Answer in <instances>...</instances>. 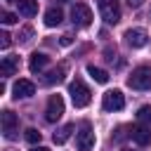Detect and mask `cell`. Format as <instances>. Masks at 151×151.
Masks as SVG:
<instances>
[{
    "label": "cell",
    "mask_w": 151,
    "mask_h": 151,
    "mask_svg": "<svg viewBox=\"0 0 151 151\" xmlns=\"http://www.w3.org/2000/svg\"><path fill=\"white\" fill-rule=\"evenodd\" d=\"M68 94H71V101H73L76 109H85V106L90 104V99H92L90 87H87L83 80H78V78L68 83Z\"/></svg>",
    "instance_id": "1"
},
{
    "label": "cell",
    "mask_w": 151,
    "mask_h": 151,
    "mask_svg": "<svg viewBox=\"0 0 151 151\" xmlns=\"http://www.w3.org/2000/svg\"><path fill=\"white\" fill-rule=\"evenodd\" d=\"M127 85L132 90H149L151 87V66H137L130 78H127Z\"/></svg>",
    "instance_id": "2"
},
{
    "label": "cell",
    "mask_w": 151,
    "mask_h": 151,
    "mask_svg": "<svg viewBox=\"0 0 151 151\" xmlns=\"http://www.w3.org/2000/svg\"><path fill=\"white\" fill-rule=\"evenodd\" d=\"M64 116V99L61 94H52L47 99V109H45V120L47 123H57Z\"/></svg>",
    "instance_id": "3"
},
{
    "label": "cell",
    "mask_w": 151,
    "mask_h": 151,
    "mask_svg": "<svg viewBox=\"0 0 151 151\" xmlns=\"http://www.w3.org/2000/svg\"><path fill=\"white\" fill-rule=\"evenodd\" d=\"M99 14L106 24H118L120 21V7L116 0H99Z\"/></svg>",
    "instance_id": "4"
},
{
    "label": "cell",
    "mask_w": 151,
    "mask_h": 151,
    "mask_svg": "<svg viewBox=\"0 0 151 151\" xmlns=\"http://www.w3.org/2000/svg\"><path fill=\"white\" fill-rule=\"evenodd\" d=\"M71 21L76 26H90L92 24V9L85 2H76L71 7Z\"/></svg>",
    "instance_id": "5"
},
{
    "label": "cell",
    "mask_w": 151,
    "mask_h": 151,
    "mask_svg": "<svg viewBox=\"0 0 151 151\" xmlns=\"http://www.w3.org/2000/svg\"><path fill=\"white\" fill-rule=\"evenodd\" d=\"M125 106V97L120 90H109L104 97H101V109L104 111H120Z\"/></svg>",
    "instance_id": "6"
},
{
    "label": "cell",
    "mask_w": 151,
    "mask_h": 151,
    "mask_svg": "<svg viewBox=\"0 0 151 151\" xmlns=\"http://www.w3.org/2000/svg\"><path fill=\"white\" fill-rule=\"evenodd\" d=\"M76 146H78V151H90L94 146V132H92V127L87 123H83V127H80V132L76 137Z\"/></svg>",
    "instance_id": "7"
},
{
    "label": "cell",
    "mask_w": 151,
    "mask_h": 151,
    "mask_svg": "<svg viewBox=\"0 0 151 151\" xmlns=\"http://www.w3.org/2000/svg\"><path fill=\"white\" fill-rule=\"evenodd\" d=\"M12 92H14V99H28L35 94V85L26 78H19L14 85H12Z\"/></svg>",
    "instance_id": "8"
},
{
    "label": "cell",
    "mask_w": 151,
    "mask_h": 151,
    "mask_svg": "<svg viewBox=\"0 0 151 151\" xmlns=\"http://www.w3.org/2000/svg\"><path fill=\"white\" fill-rule=\"evenodd\" d=\"M0 118H2V134H5L7 139H14V137H17V125H19L17 116H14L9 109H5Z\"/></svg>",
    "instance_id": "9"
},
{
    "label": "cell",
    "mask_w": 151,
    "mask_h": 151,
    "mask_svg": "<svg viewBox=\"0 0 151 151\" xmlns=\"http://www.w3.org/2000/svg\"><path fill=\"white\" fill-rule=\"evenodd\" d=\"M146 40H149V35H146L144 28H127L125 31V42L130 47H144Z\"/></svg>",
    "instance_id": "10"
},
{
    "label": "cell",
    "mask_w": 151,
    "mask_h": 151,
    "mask_svg": "<svg viewBox=\"0 0 151 151\" xmlns=\"http://www.w3.org/2000/svg\"><path fill=\"white\" fill-rule=\"evenodd\" d=\"M132 139H134L139 146H149V144H151V127H149L146 123L132 127Z\"/></svg>",
    "instance_id": "11"
},
{
    "label": "cell",
    "mask_w": 151,
    "mask_h": 151,
    "mask_svg": "<svg viewBox=\"0 0 151 151\" xmlns=\"http://www.w3.org/2000/svg\"><path fill=\"white\" fill-rule=\"evenodd\" d=\"M47 64H50V57H47V54H42V52H33V54H31V59H28V68H31L33 73H40Z\"/></svg>",
    "instance_id": "12"
},
{
    "label": "cell",
    "mask_w": 151,
    "mask_h": 151,
    "mask_svg": "<svg viewBox=\"0 0 151 151\" xmlns=\"http://www.w3.org/2000/svg\"><path fill=\"white\" fill-rule=\"evenodd\" d=\"M19 71V57H2L0 61V73L2 76H14Z\"/></svg>",
    "instance_id": "13"
},
{
    "label": "cell",
    "mask_w": 151,
    "mask_h": 151,
    "mask_svg": "<svg viewBox=\"0 0 151 151\" xmlns=\"http://www.w3.org/2000/svg\"><path fill=\"white\" fill-rule=\"evenodd\" d=\"M14 5L19 7V14H24V17H35L38 14V0H17Z\"/></svg>",
    "instance_id": "14"
},
{
    "label": "cell",
    "mask_w": 151,
    "mask_h": 151,
    "mask_svg": "<svg viewBox=\"0 0 151 151\" xmlns=\"http://www.w3.org/2000/svg\"><path fill=\"white\" fill-rule=\"evenodd\" d=\"M61 21H64V12H61L59 7H52V9L45 12V24H47V26H59Z\"/></svg>",
    "instance_id": "15"
},
{
    "label": "cell",
    "mask_w": 151,
    "mask_h": 151,
    "mask_svg": "<svg viewBox=\"0 0 151 151\" xmlns=\"http://www.w3.org/2000/svg\"><path fill=\"white\" fill-rule=\"evenodd\" d=\"M64 73H66V68H64V66H57V68H52V71L47 73V78H45V83H47V85H54V83H61V80H64Z\"/></svg>",
    "instance_id": "16"
},
{
    "label": "cell",
    "mask_w": 151,
    "mask_h": 151,
    "mask_svg": "<svg viewBox=\"0 0 151 151\" xmlns=\"http://www.w3.org/2000/svg\"><path fill=\"white\" fill-rule=\"evenodd\" d=\"M87 73L92 76V80H94V83H101V85H104V83H109V73H106L104 68H97V66H87Z\"/></svg>",
    "instance_id": "17"
},
{
    "label": "cell",
    "mask_w": 151,
    "mask_h": 151,
    "mask_svg": "<svg viewBox=\"0 0 151 151\" xmlns=\"http://www.w3.org/2000/svg\"><path fill=\"white\" fill-rule=\"evenodd\" d=\"M71 132H73V125H71V123H68V125H64V127H59V130L54 132V137H52V139H54V144H64V142L71 137Z\"/></svg>",
    "instance_id": "18"
},
{
    "label": "cell",
    "mask_w": 151,
    "mask_h": 151,
    "mask_svg": "<svg viewBox=\"0 0 151 151\" xmlns=\"http://www.w3.org/2000/svg\"><path fill=\"white\" fill-rule=\"evenodd\" d=\"M137 120L149 125V123H151V106H142V109L137 111Z\"/></svg>",
    "instance_id": "19"
},
{
    "label": "cell",
    "mask_w": 151,
    "mask_h": 151,
    "mask_svg": "<svg viewBox=\"0 0 151 151\" xmlns=\"http://www.w3.org/2000/svg\"><path fill=\"white\" fill-rule=\"evenodd\" d=\"M40 137H42V134H40L35 127H28V130H26V142H28V144H33V146H35V144L40 142Z\"/></svg>",
    "instance_id": "20"
},
{
    "label": "cell",
    "mask_w": 151,
    "mask_h": 151,
    "mask_svg": "<svg viewBox=\"0 0 151 151\" xmlns=\"http://www.w3.org/2000/svg\"><path fill=\"white\" fill-rule=\"evenodd\" d=\"M9 45H12V35H9L7 31H2V33H0V47H2V50H7Z\"/></svg>",
    "instance_id": "21"
},
{
    "label": "cell",
    "mask_w": 151,
    "mask_h": 151,
    "mask_svg": "<svg viewBox=\"0 0 151 151\" xmlns=\"http://www.w3.org/2000/svg\"><path fill=\"white\" fill-rule=\"evenodd\" d=\"M17 21H19L17 14H12V12H2V24H17Z\"/></svg>",
    "instance_id": "22"
},
{
    "label": "cell",
    "mask_w": 151,
    "mask_h": 151,
    "mask_svg": "<svg viewBox=\"0 0 151 151\" xmlns=\"http://www.w3.org/2000/svg\"><path fill=\"white\" fill-rule=\"evenodd\" d=\"M31 35H33V31H31V28H24V31H21V42H28Z\"/></svg>",
    "instance_id": "23"
},
{
    "label": "cell",
    "mask_w": 151,
    "mask_h": 151,
    "mask_svg": "<svg viewBox=\"0 0 151 151\" xmlns=\"http://www.w3.org/2000/svg\"><path fill=\"white\" fill-rule=\"evenodd\" d=\"M71 42H73V35L71 33H64L61 35V45H71Z\"/></svg>",
    "instance_id": "24"
},
{
    "label": "cell",
    "mask_w": 151,
    "mask_h": 151,
    "mask_svg": "<svg viewBox=\"0 0 151 151\" xmlns=\"http://www.w3.org/2000/svg\"><path fill=\"white\" fill-rule=\"evenodd\" d=\"M127 5H130L132 9H137V7H142V5H144V0H127Z\"/></svg>",
    "instance_id": "25"
},
{
    "label": "cell",
    "mask_w": 151,
    "mask_h": 151,
    "mask_svg": "<svg viewBox=\"0 0 151 151\" xmlns=\"http://www.w3.org/2000/svg\"><path fill=\"white\" fill-rule=\"evenodd\" d=\"M31 151H50V149H47V146H33Z\"/></svg>",
    "instance_id": "26"
},
{
    "label": "cell",
    "mask_w": 151,
    "mask_h": 151,
    "mask_svg": "<svg viewBox=\"0 0 151 151\" xmlns=\"http://www.w3.org/2000/svg\"><path fill=\"white\" fill-rule=\"evenodd\" d=\"M57 2H59V5H61V2H66V0H57Z\"/></svg>",
    "instance_id": "27"
},
{
    "label": "cell",
    "mask_w": 151,
    "mask_h": 151,
    "mask_svg": "<svg viewBox=\"0 0 151 151\" xmlns=\"http://www.w3.org/2000/svg\"><path fill=\"white\" fill-rule=\"evenodd\" d=\"M7 2H17V0H7Z\"/></svg>",
    "instance_id": "28"
}]
</instances>
